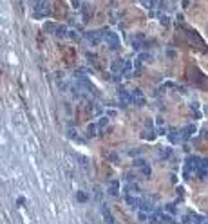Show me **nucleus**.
<instances>
[{
	"label": "nucleus",
	"instance_id": "nucleus-1",
	"mask_svg": "<svg viewBox=\"0 0 208 224\" xmlns=\"http://www.w3.org/2000/svg\"><path fill=\"white\" fill-rule=\"evenodd\" d=\"M98 33L102 36V42L109 45V49H120V38H118L116 33H112L111 29H100Z\"/></svg>",
	"mask_w": 208,
	"mask_h": 224
},
{
	"label": "nucleus",
	"instance_id": "nucleus-2",
	"mask_svg": "<svg viewBox=\"0 0 208 224\" xmlns=\"http://www.w3.org/2000/svg\"><path fill=\"white\" fill-rule=\"evenodd\" d=\"M49 13H51V7H49L47 2H36V6H34V16L43 18V16H49Z\"/></svg>",
	"mask_w": 208,
	"mask_h": 224
},
{
	"label": "nucleus",
	"instance_id": "nucleus-3",
	"mask_svg": "<svg viewBox=\"0 0 208 224\" xmlns=\"http://www.w3.org/2000/svg\"><path fill=\"white\" fill-rule=\"evenodd\" d=\"M183 224H206V219L203 215H197V213H188L185 219H183Z\"/></svg>",
	"mask_w": 208,
	"mask_h": 224
},
{
	"label": "nucleus",
	"instance_id": "nucleus-4",
	"mask_svg": "<svg viewBox=\"0 0 208 224\" xmlns=\"http://www.w3.org/2000/svg\"><path fill=\"white\" fill-rule=\"evenodd\" d=\"M196 132H197V127H196V125H187L185 128H181L179 139H183V141H188V139L192 138V136H194Z\"/></svg>",
	"mask_w": 208,
	"mask_h": 224
},
{
	"label": "nucleus",
	"instance_id": "nucleus-5",
	"mask_svg": "<svg viewBox=\"0 0 208 224\" xmlns=\"http://www.w3.org/2000/svg\"><path fill=\"white\" fill-rule=\"evenodd\" d=\"M130 98H132V103H138L139 107L145 105V96H143V90H141V89H134Z\"/></svg>",
	"mask_w": 208,
	"mask_h": 224
},
{
	"label": "nucleus",
	"instance_id": "nucleus-6",
	"mask_svg": "<svg viewBox=\"0 0 208 224\" xmlns=\"http://www.w3.org/2000/svg\"><path fill=\"white\" fill-rule=\"evenodd\" d=\"M206 168H208V161L201 159L197 168H196V175H199V179H206Z\"/></svg>",
	"mask_w": 208,
	"mask_h": 224
},
{
	"label": "nucleus",
	"instance_id": "nucleus-7",
	"mask_svg": "<svg viewBox=\"0 0 208 224\" xmlns=\"http://www.w3.org/2000/svg\"><path fill=\"white\" fill-rule=\"evenodd\" d=\"M85 36H87V40L91 42V45H94V47L102 43V36H100L98 31H89V33H85Z\"/></svg>",
	"mask_w": 208,
	"mask_h": 224
},
{
	"label": "nucleus",
	"instance_id": "nucleus-8",
	"mask_svg": "<svg viewBox=\"0 0 208 224\" xmlns=\"http://www.w3.org/2000/svg\"><path fill=\"white\" fill-rule=\"evenodd\" d=\"M118 98H120V101H121L123 105H130V103H132L130 92H129V90H125V89H120V90H118Z\"/></svg>",
	"mask_w": 208,
	"mask_h": 224
},
{
	"label": "nucleus",
	"instance_id": "nucleus-9",
	"mask_svg": "<svg viewBox=\"0 0 208 224\" xmlns=\"http://www.w3.org/2000/svg\"><path fill=\"white\" fill-rule=\"evenodd\" d=\"M107 192H109V195L116 197V195L120 193V181H118V179H112V181L109 182V188H107Z\"/></svg>",
	"mask_w": 208,
	"mask_h": 224
},
{
	"label": "nucleus",
	"instance_id": "nucleus-10",
	"mask_svg": "<svg viewBox=\"0 0 208 224\" xmlns=\"http://www.w3.org/2000/svg\"><path fill=\"white\" fill-rule=\"evenodd\" d=\"M166 132H168V134H166V136H168V139H170V141H172V143H179V141H181V139H179V130H177V128H166Z\"/></svg>",
	"mask_w": 208,
	"mask_h": 224
},
{
	"label": "nucleus",
	"instance_id": "nucleus-11",
	"mask_svg": "<svg viewBox=\"0 0 208 224\" xmlns=\"http://www.w3.org/2000/svg\"><path fill=\"white\" fill-rule=\"evenodd\" d=\"M102 215H103V219L107 224H114V217H112V213L109 212V208H107L105 204H102Z\"/></svg>",
	"mask_w": 208,
	"mask_h": 224
},
{
	"label": "nucleus",
	"instance_id": "nucleus-12",
	"mask_svg": "<svg viewBox=\"0 0 208 224\" xmlns=\"http://www.w3.org/2000/svg\"><path fill=\"white\" fill-rule=\"evenodd\" d=\"M132 62H123V67H121V74L127 76V78H132Z\"/></svg>",
	"mask_w": 208,
	"mask_h": 224
},
{
	"label": "nucleus",
	"instance_id": "nucleus-13",
	"mask_svg": "<svg viewBox=\"0 0 208 224\" xmlns=\"http://www.w3.org/2000/svg\"><path fill=\"white\" fill-rule=\"evenodd\" d=\"M138 208H139V210H141L143 213H145V212H148V213H152V212H156V210H154V204H152V203H148V201H141Z\"/></svg>",
	"mask_w": 208,
	"mask_h": 224
},
{
	"label": "nucleus",
	"instance_id": "nucleus-14",
	"mask_svg": "<svg viewBox=\"0 0 208 224\" xmlns=\"http://www.w3.org/2000/svg\"><path fill=\"white\" fill-rule=\"evenodd\" d=\"M157 215H159V222L161 224H176L174 219H172V215H166L163 212H159V210H157Z\"/></svg>",
	"mask_w": 208,
	"mask_h": 224
},
{
	"label": "nucleus",
	"instance_id": "nucleus-15",
	"mask_svg": "<svg viewBox=\"0 0 208 224\" xmlns=\"http://www.w3.org/2000/svg\"><path fill=\"white\" fill-rule=\"evenodd\" d=\"M125 201H127V204H129L130 208H138L139 203H141V199H139V197H132V195H127V197H125Z\"/></svg>",
	"mask_w": 208,
	"mask_h": 224
},
{
	"label": "nucleus",
	"instance_id": "nucleus-16",
	"mask_svg": "<svg viewBox=\"0 0 208 224\" xmlns=\"http://www.w3.org/2000/svg\"><path fill=\"white\" fill-rule=\"evenodd\" d=\"M139 172L143 173V177H145V179H148V177H150V173H152V168H150V165H148V163H145L143 166H139Z\"/></svg>",
	"mask_w": 208,
	"mask_h": 224
},
{
	"label": "nucleus",
	"instance_id": "nucleus-17",
	"mask_svg": "<svg viewBox=\"0 0 208 224\" xmlns=\"http://www.w3.org/2000/svg\"><path fill=\"white\" fill-rule=\"evenodd\" d=\"M148 60H152V54H148V53H141V54H138V64H141V62H148Z\"/></svg>",
	"mask_w": 208,
	"mask_h": 224
},
{
	"label": "nucleus",
	"instance_id": "nucleus-18",
	"mask_svg": "<svg viewBox=\"0 0 208 224\" xmlns=\"http://www.w3.org/2000/svg\"><path fill=\"white\" fill-rule=\"evenodd\" d=\"M125 192H129V193H139L141 190H139V186H138L136 182H132V184H129V186L125 188Z\"/></svg>",
	"mask_w": 208,
	"mask_h": 224
},
{
	"label": "nucleus",
	"instance_id": "nucleus-19",
	"mask_svg": "<svg viewBox=\"0 0 208 224\" xmlns=\"http://www.w3.org/2000/svg\"><path fill=\"white\" fill-rule=\"evenodd\" d=\"M56 36H58V38L67 36V29H65V25H56Z\"/></svg>",
	"mask_w": 208,
	"mask_h": 224
},
{
	"label": "nucleus",
	"instance_id": "nucleus-20",
	"mask_svg": "<svg viewBox=\"0 0 208 224\" xmlns=\"http://www.w3.org/2000/svg\"><path fill=\"white\" fill-rule=\"evenodd\" d=\"M121 67H123V62H121V60H114V64H112V71H120V72H121Z\"/></svg>",
	"mask_w": 208,
	"mask_h": 224
},
{
	"label": "nucleus",
	"instance_id": "nucleus-21",
	"mask_svg": "<svg viewBox=\"0 0 208 224\" xmlns=\"http://www.w3.org/2000/svg\"><path fill=\"white\" fill-rule=\"evenodd\" d=\"M165 210H166V212H168V213H170V215H174V213H176V212H177L176 204H172V203H170V204H166V206H165Z\"/></svg>",
	"mask_w": 208,
	"mask_h": 224
},
{
	"label": "nucleus",
	"instance_id": "nucleus-22",
	"mask_svg": "<svg viewBox=\"0 0 208 224\" xmlns=\"http://www.w3.org/2000/svg\"><path fill=\"white\" fill-rule=\"evenodd\" d=\"M96 130H98L96 125H89V127H87V136H89V138H93L94 134H96Z\"/></svg>",
	"mask_w": 208,
	"mask_h": 224
},
{
	"label": "nucleus",
	"instance_id": "nucleus-23",
	"mask_svg": "<svg viewBox=\"0 0 208 224\" xmlns=\"http://www.w3.org/2000/svg\"><path fill=\"white\" fill-rule=\"evenodd\" d=\"M76 199H78V201H82V203H85V201H87L89 197H87V193H85V192H78V195H76Z\"/></svg>",
	"mask_w": 208,
	"mask_h": 224
},
{
	"label": "nucleus",
	"instance_id": "nucleus-24",
	"mask_svg": "<svg viewBox=\"0 0 208 224\" xmlns=\"http://www.w3.org/2000/svg\"><path fill=\"white\" fill-rule=\"evenodd\" d=\"M172 148H161V157H170Z\"/></svg>",
	"mask_w": 208,
	"mask_h": 224
},
{
	"label": "nucleus",
	"instance_id": "nucleus-25",
	"mask_svg": "<svg viewBox=\"0 0 208 224\" xmlns=\"http://www.w3.org/2000/svg\"><path fill=\"white\" fill-rule=\"evenodd\" d=\"M141 4H143L145 7H148V9H150V7H156V6H157V2H148V0H145V2H141Z\"/></svg>",
	"mask_w": 208,
	"mask_h": 224
},
{
	"label": "nucleus",
	"instance_id": "nucleus-26",
	"mask_svg": "<svg viewBox=\"0 0 208 224\" xmlns=\"http://www.w3.org/2000/svg\"><path fill=\"white\" fill-rule=\"evenodd\" d=\"M107 123H109V117H100V123H98V125H100L102 128H105Z\"/></svg>",
	"mask_w": 208,
	"mask_h": 224
},
{
	"label": "nucleus",
	"instance_id": "nucleus-27",
	"mask_svg": "<svg viewBox=\"0 0 208 224\" xmlns=\"http://www.w3.org/2000/svg\"><path fill=\"white\" fill-rule=\"evenodd\" d=\"M67 136L71 139H76V130H74V128H69V130H67Z\"/></svg>",
	"mask_w": 208,
	"mask_h": 224
},
{
	"label": "nucleus",
	"instance_id": "nucleus-28",
	"mask_svg": "<svg viewBox=\"0 0 208 224\" xmlns=\"http://www.w3.org/2000/svg\"><path fill=\"white\" fill-rule=\"evenodd\" d=\"M143 138H145V139H154V138H156V132H154V130H152V132H145V136H143Z\"/></svg>",
	"mask_w": 208,
	"mask_h": 224
},
{
	"label": "nucleus",
	"instance_id": "nucleus-29",
	"mask_svg": "<svg viewBox=\"0 0 208 224\" xmlns=\"http://www.w3.org/2000/svg\"><path fill=\"white\" fill-rule=\"evenodd\" d=\"M145 163H147L145 159H136V161H134V166H136V168H139V166H143Z\"/></svg>",
	"mask_w": 208,
	"mask_h": 224
},
{
	"label": "nucleus",
	"instance_id": "nucleus-30",
	"mask_svg": "<svg viewBox=\"0 0 208 224\" xmlns=\"http://www.w3.org/2000/svg\"><path fill=\"white\" fill-rule=\"evenodd\" d=\"M94 195H96V199H102V190H100V186H94Z\"/></svg>",
	"mask_w": 208,
	"mask_h": 224
},
{
	"label": "nucleus",
	"instance_id": "nucleus-31",
	"mask_svg": "<svg viewBox=\"0 0 208 224\" xmlns=\"http://www.w3.org/2000/svg\"><path fill=\"white\" fill-rule=\"evenodd\" d=\"M161 24H163V25H168V24H170L168 16H161Z\"/></svg>",
	"mask_w": 208,
	"mask_h": 224
},
{
	"label": "nucleus",
	"instance_id": "nucleus-32",
	"mask_svg": "<svg viewBox=\"0 0 208 224\" xmlns=\"http://www.w3.org/2000/svg\"><path fill=\"white\" fill-rule=\"evenodd\" d=\"M107 116H109V117H114V116H116V110H107Z\"/></svg>",
	"mask_w": 208,
	"mask_h": 224
},
{
	"label": "nucleus",
	"instance_id": "nucleus-33",
	"mask_svg": "<svg viewBox=\"0 0 208 224\" xmlns=\"http://www.w3.org/2000/svg\"><path fill=\"white\" fill-rule=\"evenodd\" d=\"M145 125H147V128H152V130H154V127H152V121H150V119H147Z\"/></svg>",
	"mask_w": 208,
	"mask_h": 224
},
{
	"label": "nucleus",
	"instance_id": "nucleus-34",
	"mask_svg": "<svg viewBox=\"0 0 208 224\" xmlns=\"http://www.w3.org/2000/svg\"><path fill=\"white\" fill-rule=\"evenodd\" d=\"M139 221H143V222H145V221H147V215L143 213V212H141V213H139Z\"/></svg>",
	"mask_w": 208,
	"mask_h": 224
},
{
	"label": "nucleus",
	"instance_id": "nucleus-35",
	"mask_svg": "<svg viewBox=\"0 0 208 224\" xmlns=\"http://www.w3.org/2000/svg\"><path fill=\"white\" fill-rule=\"evenodd\" d=\"M18 204H25V199H24V197H18Z\"/></svg>",
	"mask_w": 208,
	"mask_h": 224
}]
</instances>
